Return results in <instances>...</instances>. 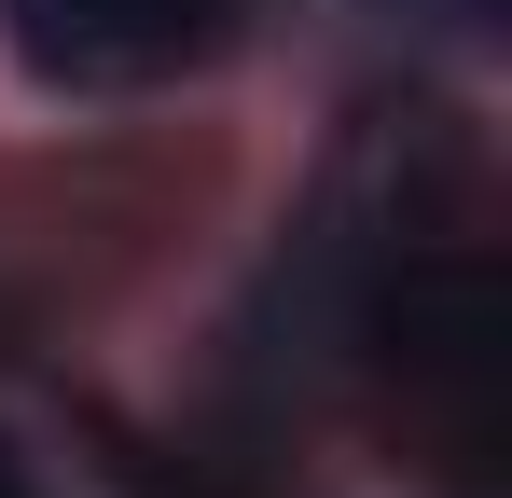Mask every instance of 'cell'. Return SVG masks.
I'll use <instances>...</instances> for the list:
<instances>
[{"mask_svg":"<svg viewBox=\"0 0 512 498\" xmlns=\"http://www.w3.org/2000/svg\"><path fill=\"white\" fill-rule=\"evenodd\" d=\"M236 0H14V56L70 97H125V83H167L222 42Z\"/></svg>","mask_w":512,"mask_h":498,"instance_id":"1","label":"cell"},{"mask_svg":"<svg viewBox=\"0 0 512 498\" xmlns=\"http://www.w3.org/2000/svg\"><path fill=\"white\" fill-rule=\"evenodd\" d=\"M0 498H42V485H28V457H0Z\"/></svg>","mask_w":512,"mask_h":498,"instance_id":"2","label":"cell"}]
</instances>
